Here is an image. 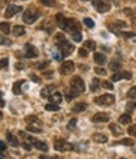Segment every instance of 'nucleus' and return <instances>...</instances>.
<instances>
[{
	"mask_svg": "<svg viewBox=\"0 0 136 159\" xmlns=\"http://www.w3.org/2000/svg\"><path fill=\"white\" fill-rule=\"evenodd\" d=\"M53 89H54V86H47V87H44L42 90V92H41L42 97H49L50 96V90H53Z\"/></svg>",
	"mask_w": 136,
	"mask_h": 159,
	"instance_id": "c85d7f7f",
	"label": "nucleus"
},
{
	"mask_svg": "<svg viewBox=\"0 0 136 159\" xmlns=\"http://www.w3.org/2000/svg\"><path fill=\"white\" fill-rule=\"evenodd\" d=\"M13 34L15 37H22V35L25 34V28L23 25H15L13 28Z\"/></svg>",
	"mask_w": 136,
	"mask_h": 159,
	"instance_id": "a211bd4d",
	"label": "nucleus"
},
{
	"mask_svg": "<svg viewBox=\"0 0 136 159\" xmlns=\"http://www.w3.org/2000/svg\"><path fill=\"white\" fill-rule=\"evenodd\" d=\"M29 131H32V133H42V129L41 128H37V126H34V125H28V128H27Z\"/></svg>",
	"mask_w": 136,
	"mask_h": 159,
	"instance_id": "58836bf2",
	"label": "nucleus"
},
{
	"mask_svg": "<svg viewBox=\"0 0 136 159\" xmlns=\"http://www.w3.org/2000/svg\"><path fill=\"white\" fill-rule=\"evenodd\" d=\"M46 110L47 111H59V105H57V104H47L46 105Z\"/></svg>",
	"mask_w": 136,
	"mask_h": 159,
	"instance_id": "c756f323",
	"label": "nucleus"
},
{
	"mask_svg": "<svg viewBox=\"0 0 136 159\" xmlns=\"http://www.w3.org/2000/svg\"><path fill=\"white\" fill-rule=\"evenodd\" d=\"M48 65H49V61H44L43 63H41V65H38L37 67H38V68H39V70H44V68H46V67H47Z\"/></svg>",
	"mask_w": 136,
	"mask_h": 159,
	"instance_id": "8fccbe9b",
	"label": "nucleus"
},
{
	"mask_svg": "<svg viewBox=\"0 0 136 159\" xmlns=\"http://www.w3.org/2000/svg\"><path fill=\"white\" fill-rule=\"evenodd\" d=\"M24 56L27 58H35V57H38V49L34 46H32V44H27L25 46Z\"/></svg>",
	"mask_w": 136,
	"mask_h": 159,
	"instance_id": "f8f14e48",
	"label": "nucleus"
},
{
	"mask_svg": "<svg viewBox=\"0 0 136 159\" xmlns=\"http://www.w3.org/2000/svg\"><path fill=\"white\" fill-rule=\"evenodd\" d=\"M23 148H24V149H27V150H30V148H32V147H30L28 143H23Z\"/></svg>",
	"mask_w": 136,
	"mask_h": 159,
	"instance_id": "864d4df0",
	"label": "nucleus"
},
{
	"mask_svg": "<svg viewBox=\"0 0 136 159\" xmlns=\"http://www.w3.org/2000/svg\"><path fill=\"white\" fill-rule=\"evenodd\" d=\"M94 72H96L97 75H100V76H106V75H107V71L103 70L102 67H96V68H94Z\"/></svg>",
	"mask_w": 136,
	"mask_h": 159,
	"instance_id": "4c0bfd02",
	"label": "nucleus"
},
{
	"mask_svg": "<svg viewBox=\"0 0 136 159\" xmlns=\"http://www.w3.org/2000/svg\"><path fill=\"white\" fill-rule=\"evenodd\" d=\"M53 58H54V59H57V61H62V58H63V56H62L61 51H57V52H53Z\"/></svg>",
	"mask_w": 136,
	"mask_h": 159,
	"instance_id": "ea45409f",
	"label": "nucleus"
},
{
	"mask_svg": "<svg viewBox=\"0 0 136 159\" xmlns=\"http://www.w3.org/2000/svg\"><path fill=\"white\" fill-rule=\"evenodd\" d=\"M33 145H34L37 149L42 150V152H47V150H48V145H47L44 142H41V140H35V142L33 143Z\"/></svg>",
	"mask_w": 136,
	"mask_h": 159,
	"instance_id": "5701e85b",
	"label": "nucleus"
},
{
	"mask_svg": "<svg viewBox=\"0 0 136 159\" xmlns=\"http://www.w3.org/2000/svg\"><path fill=\"white\" fill-rule=\"evenodd\" d=\"M92 121L93 123H107L110 121V116L105 112H97L92 116Z\"/></svg>",
	"mask_w": 136,
	"mask_h": 159,
	"instance_id": "9b49d317",
	"label": "nucleus"
},
{
	"mask_svg": "<svg viewBox=\"0 0 136 159\" xmlns=\"http://www.w3.org/2000/svg\"><path fill=\"white\" fill-rule=\"evenodd\" d=\"M102 87H103V89L112 90V89H113V85H112L111 82H108V81H105V82H102Z\"/></svg>",
	"mask_w": 136,
	"mask_h": 159,
	"instance_id": "49530a36",
	"label": "nucleus"
},
{
	"mask_svg": "<svg viewBox=\"0 0 136 159\" xmlns=\"http://www.w3.org/2000/svg\"><path fill=\"white\" fill-rule=\"evenodd\" d=\"M76 96H78V92H77V90L72 89L69 91H66V98H67V100H72V98L76 97Z\"/></svg>",
	"mask_w": 136,
	"mask_h": 159,
	"instance_id": "cd10ccee",
	"label": "nucleus"
},
{
	"mask_svg": "<svg viewBox=\"0 0 136 159\" xmlns=\"http://www.w3.org/2000/svg\"><path fill=\"white\" fill-rule=\"evenodd\" d=\"M22 10H23V8H22V7H19V5H9V7L7 8L5 13H4V16H5L7 19H9V18L16 15L18 13H20Z\"/></svg>",
	"mask_w": 136,
	"mask_h": 159,
	"instance_id": "1a4fd4ad",
	"label": "nucleus"
},
{
	"mask_svg": "<svg viewBox=\"0 0 136 159\" xmlns=\"http://www.w3.org/2000/svg\"><path fill=\"white\" fill-rule=\"evenodd\" d=\"M115 25L116 27H120V28H125L126 27V23L125 22H121V20H116L115 22Z\"/></svg>",
	"mask_w": 136,
	"mask_h": 159,
	"instance_id": "09e8293b",
	"label": "nucleus"
},
{
	"mask_svg": "<svg viewBox=\"0 0 136 159\" xmlns=\"http://www.w3.org/2000/svg\"><path fill=\"white\" fill-rule=\"evenodd\" d=\"M73 71H74V63H73L72 61H66V62H63L62 66H61V68H59V72H61V75H63V76L71 75Z\"/></svg>",
	"mask_w": 136,
	"mask_h": 159,
	"instance_id": "6e6552de",
	"label": "nucleus"
},
{
	"mask_svg": "<svg viewBox=\"0 0 136 159\" xmlns=\"http://www.w3.org/2000/svg\"><path fill=\"white\" fill-rule=\"evenodd\" d=\"M30 78L33 80L35 84H39V82H41V77H38V76H35V75H30Z\"/></svg>",
	"mask_w": 136,
	"mask_h": 159,
	"instance_id": "3c124183",
	"label": "nucleus"
},
{
	"mask_svg": "<svg viewBox=\"0 0 136 159\" xmlns=\"http://www.w3.org/2000/svg\"><path fill=\"white\" fill-rule=\"evenodd\" d=\"M76 123H77V120H76V119H72V120H71V123H69V128H73Z\"/></svg>",
	"mask_w": 136,
	"mask_h": 159,
	"instance_id": "5fc2aeb1",
	"label": "nucleus"
},
{
	"mask_svg": "<svg viewBox=\"0 0 136 159\" xmlns=\"http://www.w3.org/2000/svg\"><path fill=\"white\" fill-rule=\"evenodd\" d=\"M124 13H125L127 16H132V15H135L134 9H131V8H125V9H124Z\"/></svg>",
	"mask_w": 136,
	"mask_h": 159,
	"instance_id": "c03bdc74",
	"label": "nucleus"
},
{
	"mask_svg": "<svg viewBox=\"0 0 136 159\" xmlns=\"http://www.w3.org/2000/svg\"><path fill=\"white\" fill-rule=\"evenodd\" d=\"M78 53H80V56L81 57H87V54H88V51H86V48H80L78 49Z\"/></svg>",
	"mask_w": 136,
	"mask_h": 159,
	"instance_id": "de8ad7c7",
	"label": "nucleus"
},
{
	"mask_svg": "<svg viewBox=\"0 0 136 159\" xmlns=\"http://www.w3.org/2000/svg\"><path fill=\"white\" fill-rule=\"evenodd\" d=\"M127 97H130V98H136V86L132 87V89L127 92Z\"/></svg>",
	"mask_w": 136,
	"mask_h": 159,
	"instance_id": "a19ab883",
	"label": "nucleus"
},
{
	"mask_svg": "<svg viewBox=\"0 0 136 159\" xmlns=\"http://www.w3.org/2000/svg\"><path fill=\"white\" fill-rule=\"evenodd\" d=\"M64 30L69 32L71 34H74V33H81L82 28H81V24L74 20L72 18H66V23H64Z\"/></svg>",
	"mask_w": 136,
	"mask_h": 159,
	"instance_id": "f257e3e1",
	"label": "nucleus"
},
{
	"mask_svg": "<svg viewBox=\"0 0 136 159\" xmlns=\"http://www.w3.org/2000/svg\"><path fill=\"white\" fill-rule=\"evenodd\" d=\"M127 131H129V134H130V135H132V136H135V138H136V125L130 126Z\"/></svg>",
	"mask_w": 136,
	"mask_h": 159,
	"instance_id": "a18cd8bd",
	"label": "nucleus"
},
{
	"mask_svg": "<svg viewBox=\"0 0 136 159\" xmlns=\"http://www.w3.org/2000/svg\"><path fill=\"white\" fill-rule=\"evenodd\" d=\"M93 59H94V62H96L97 65H99V66H103V65L107 62L106 56H105V54H102V53H94Z\"/></svg>",
	"mask_w": 136,
	"mask_h": 159,
	"instance_id": "ddd939ff",
	"label": "nucleus"
},
{
	"mask_svg": "<svg viewBox=\"0 0 136 159\" xmlns=\"http://www.w3.org/2000/svg\"><path fill=\"white\" fill-rule=\"evenodd\" d=\"M55 23H57L58 27L63 29V28H64V23H66L64 15H63V14H57V15H55Z\"/></svg>",
	"mask_w": 136,
	"mask_h": 159,
	"instance_id": "aec40b11",
	"label": "nucleus"
},
{
	"mask_svg": "<svg viewBox=\"0 0 136 159\" xmlns=\"http://www.w3.org/2000/svg\"><path fill=\"white\" fill-rule=\"evenodd\" d=\"M83 23H85V25H86L87 28H93V27H94V22L92 20L91 18H85V19H83Z\"/></svg>",
	"mask_w": 136,
	"mask_h": 159,
	"instance_id": "72a5a7b5",
	"label": "nucleus"
},
{
	"mask_svg": "<svg viewBox=\"0 0 136 159\" xmlns=\"http://www.w3.org/2000/svg\"><path fill=\"white\" fill-rule=\"evenodd\" d=\"M15 67H16V68H19V70H20V68H23L24 66H23L22 63H18V65H15Z\"/></svg>",
	"mask_w": 136,
	"mask_h": 159,
	"instance_id": "4d7b16f0",
	"label": "nucleus"
},
{
	"mask_svg": "<svg viewBox=\"0 0 136 159\" xmlns=\"http://www.w3.org/2000/svg\"><path fill=\"white\" fill-rule=\"evenodd\" d=\"M135 109H136V101H130V102L127 104V106H126V110H127L129 112L134 111Z\"/></svg>",
	"mask_w": 136,
	"mask_h": 159,
	"instance_id": "e433bc0d",
	"label": "nucleus"
},
{
	"mask_svg": "<svg viewBox=\"0 0 136 159\" xmlns=\"http://www.w3.org/2000/svg\"><path fill=\"white\" fill-rule=\"evenodd\" d=\"M121 66H122V63L119 61V59H113V61H111L110 65H108L111 71H119L121 68Z\"/></svg>",
	"mask_w": 136,
	"mask_h": 159,
	"instance_id": "412c9836",
	"label": "nucleus"
},
{
	"mask_svg": "<svg viewBox=\"0 0 136 159\" xmlns=\"http://www.w3.org/2000/svg\"><path fill=\"white\" fill-rule=\"evenodd\" d=\"M7 140L9 142V144L11 145V147H14V148H18L19 145V140L16 139V136L14 135V134H11V133H7Z\"/></svg>",
	"mask_w": 136,
	"mask_h": 159,
	"instance_id": "2eb2a0df",
	"label": "nucleus"
},
{
	"mask_svg": "<svg viewBox=\"0 0 136 159\" xmlns=\"http://www.w3.org/2000/svg\"><path fill=\"white\" fill-rule=\"evenodd\" d=\"M5 102H4V98H3V92L0 91V107H4Z\"/></svg>",
	"mask_w": 136,
	"mask_h": 159,
	"instance_id": "603ef678",
	"label": "nucleus"
},
{
	"mask_svg": "<svg viewBox=\"0 0 136 159\" xmlns=\"http://www.w3.org/2000/svg\"><path fill=\"white\" fill-rule=\"evenodd\" d=\"M110 130L112 131V134L115 135V136H117V135H121L122 133H124V130L117 125V124H111L110 125Z\"/></svg>",
	"mask_w": 136,
	"mask_h": 159,
	"instance_id": "4be33fe9",
	"label": "nucleus"
},
{
	"mask_svg": "<svg viewBox=\"0 0 136 159\" xmlns=\"http://www.w3.org/2000/svg\"><path fill=\"white\" fill-rule=\"evenodd\" d=\"M57 46H58V48H59V51H61V53H62L63 57H67V56L72 54L73 51H74V46H73L71 42H68L67 39H64V41L59 42Z\"/></svg>",
	"mask_w": 136,
	"mask_h": 159,
	"instance_id": "20e7f679",
	"label": "nucleus"
},
{
	"mask_svg": "<svg viewBox=\"0 0 136 159\" xmlns=\"http://www.w3.org/2000/svg\"><path fill=\"white\" fill-rule=\"evenodd\" d=\"M82 2H88V0H82Z\"/></svg>",
	"mask_w": 136,
	"mask_h": 159,
	"instance_id": "13d9d810",
	"label": "nucleus"
},
{
	"mask_svg": "<svg viewBox=\"0 0 136 159\" xmlns=\"http://www.w3.org/2000/svg\"><path fill=\"white\" fill-rule=\"evenodd\" d=\"M71 86H72V89L80 91V92H83L86 90V84L80 76H74L71 80Z\"/></svg>",
	"mask_w": 136,
	"mask_h": 159,
	"instance_id": "423d86ee",
	"label": "nucleus"
},
{
	"mask_svg": "<svg viewBox=\"0 0 136 159\" xmlns=\"http://www.w3.org/2000/svg\"><path fill=\"white\" fill-rule=\"evenodd\" d=\"M0 159H3V157H2V155H0Z\"/></svg>",
	"mask_w": 136,
	"mask_h": 159,
	"instance_id": "bf43d9fd",
	"label": "nucleus"
},
{
	"mask_svg": "<svg viewBox=\"0 0 136 159\" xmlns=\"http://www.w3.org/2000/svg\"><path fill=\"white\" fill-rule=\"evenodd\" d=\"M99 87H100V80L99 78H93L92 84H91V91H96Z\"/></svg>",
	"mask_w": 136,
	"mask_h": 159,
	"instance_id": "2f4dec72",
	"label": "nucleus"
},
{
	"mask_svg": "<svg viewBox=\"0 0 136 159\" xmlns=\"http://www.w3.org/2000/svg\"><path fill=\"white\" fill-rule=\"evenodd\" d=\"M8 63H9V59H8V58H3V59H0V70L4 68V67H7V66H8Z\"/></svg>",
	"mask_w": 136,
	"mask_h": 159,
	"instance_id": "37998d69",
	"label": "nucleus"
},
{
	"mask_svg": "<svg viewBox=\"0 0 136 159\" xmlns=\"http://www.w3.org/2000/svg\"><path fill=\"white\" fill-rule=\"evenodd\" d=\"M92 140L96 142V143L103 144V143L108 142V138H107V135H103V134H93L92 135Z\"/></svg>",
	"mask_w": 136,
	"mask_h": 159,
	"instance_id": "4468645a",
	"label": "nucleus"
},
{
	"mask_svg": "<svg viewBox=\"0 0 136 159\" xmlns=\"http://www.w3.org/2000/svg\"><path fill=\"white\" fill-rule=\"evenodd\" d=\"M41 16V13L38 11L37 9H27L24 13H23V22L25 24H33L38 18Z\"/></svg>",
	"mask_w": 136,
	"mask_h": 159,
	"instance_id": "f03ea898",
	"label": "nucleus"
},
{
	"mask_svg": "<svg viewBox=\"0 0 136 159\" xmlns=\"http://www.w3.org/2000/svg\"><path fill=\"white\" fill-rule=\"evenodd\" d=\"M39 2L44 7H54L57 4V0H39Z\"/></svg>",
	"mask_w": 136,
	"mask_h": 159,
	"instance_id": "473e14b6",
	"label": "nucleus"
},
{
	"mask_svg": "<svg viewBox=\"0 0 136 159\" xmlns=\"http://www.w3.org/2000/svg\"><path fill=\"white\" fill-rule=\"evenodd\" d=\"M72 38H73L74 42H81L82 41V34L81 33H74V34H72Z\"/></svg>",
	"mask_w": 136,
	"mask_h": 159,
	"instance_id": "79ce46f5",
	"label": "nucleus"
},
{
	"mask_svg": "<svg viewBox=\"0 0 136 159\" xmlns=\"http://www.w3.org/2000/svg\"><path fill=\"white\" fill-rule=\"evenodd\" d=\"M121 159H124V158H121Z\"/></svg>",
	"mask_w": 136,
	"mask_h": 159,
	"instance_id": "052dcab7",
	"label": "nucleus"
},
{
	"mask_svg": "<svg viewBox=\"0 0 136 159\" xmlns=\"http://www.w3.org/2000/svg\"><path fill=\"white\" fill-rule=\"evenodd\" d=\"M86 109H87V104H85V102H78L77 105L73 106L72 111H73V112H82V111H85Z\"/></svg>",
	"mask_w": 136,
	"mask_h": 159,
	"instance_id": "b1692460",
	"label": "nucleus"
},
{
	"mask_svg": "<svg viewBox=\"0 0 136 159\" xmlns=\"http://www.w3.org/2000/svg\"><path fill=\"white\" fill-rule=\"evenodd\" d=\"M132 121V119H131V116L129 115V114H124V115H121L120 117H119V123L121 124V125H127V124H130Z\"/></svg>",
	"mask_w": 136,
	"mask_h": 159,
	"instance_id": "6ab92c4d",
	"label": "nucleus"
},
{
	"mask_svg": "<svg viewBox=\"0 0 136 159\" xmlns=\"http://www.w3.org/2000/svg\"><path fill=\"white\" fill-rule=\"evenodd\" d=\"M94 102L100 106H111L115 104V96L111 93H105L94 98Z\"/></svg>",
	"mask_w": 136,
	"mask_h": 159,
	"instance_id": "7ed1b4c3",
	"label": "nucleus"
},
{
	"mask_svg": "<svg viewBox=\"0 0 136 159\" xmlns=\"http://www.w3.org/2000/svg\"><path fill=\"white\" fill-rule=\"evenodd\" d=\"M49 101H50L52 104H57V105H59V104L62 102V93L55 91L54 93H52V95L49 96Z\"/></svg>",
	"mask_w": 136,
	"mask_h": 159,
	"instance_id": "dca6fc26",
	"label": "nucleus"
},
{
	"mask_svg": "<svg viewBox=\"0 0 136 159\" xmlns=\"http://www.w3.org/2000/svg\"><path fill=\"white\" fill-rule=\"evenodd\" d=\"M132 77V75L130 72H126V71H117L115 75H112L111 77V81H120V80L125 78V80H130Z\"/></svg>",
	"mask_w": 136,
	"mask_h": 159,
	"instance_id": "9d476101",
	"label": "nucleus"
},
{
	"mask_svg": "<svg viewBox=\"0 0 136 159\" xmlns=\"http://www.w3.org/2000/svg\"><path fill=\"white\" fill-rule=\"evenodd\" d=\"M10 44H11V41H10V39L0 34V46H10Z\"/></svg>",
	"mask_w": 136,
	"mask_h": 159,
	"instance_id": "7c9ffc66",
	"label": "nucleus"
},
{
	"mask_svg": "<svg viewBox=\"0 0 136 159\" xmlns=\"http://www.w3.org/2000/svg\"><path fill=\"white\" fill-rule=\"evenodd\" d=\"M83 48H86L87 51H94V48H96V43H94V41H91V39H88V41H85V43H83Z\"/></svg>",
	"mask_w": 136,
	"mask_h": 159,
	"instance_id": "a878e982",
	"label": "nucleus"
},
{
	"mask_svg": "<svg viewBox=\"0 0 136 159\" xmlns=\"http://www.w3.org/2000/svg\"><path fill=\"white\" fill-rule=\"evenodd\" d=\"M0 32L4 33V34H9L11 30H10V24L7 23V22H3L0 23Z\"/></svg>",
	"mask_w": 136,
	"mask_h": 159,
	"instance_id": "393cba45",
	"label": "nucleus"
},
{
	"mask_svg": "<svg viewBox=\"0 0 136 159\" xmlns=\"http://www.w3.org/2000/svg\"><path fill=\"white\" fill-rule=\"evenodd\" d=\"M54 39H55V44H58L59 42L64 41L66 37H64V34H62V33H57V34H55V37H54Z\"/></svg>",
	"mask_w": 136,
	"mask_h": 159,
	"instance_id": "c9c22d12",
	"label": "nucleus"
},
{
	"mask_svg": "<svg viewBox=\"0 0 136 159\" xmlns=\"http://www.w3.org/2000/svg\"><path fill=\"white\" fill-rule=\"evenodd\" d=\"M121 35H122L125 39H127V41L132 39L134 42H136V34H135V33H132V32H122V33H121Z\"/></svg>",
	"mask_w": 136,
	"mask_h": 159,
	"instance_id": "bb28decb",
	"label": "nucleus"
},
{
	"mask_svg": "<svg viewBox=\"0 0 136 159\" xmlns=\"http://www.w3.org/2000/svg\"><path fill=\"white\" fill-rule=\"evenodd\" d=\"M54 149L57 152H68V150H73L74 147L71 143L63 140V139H58V140L54 142Z\"/></svg>",
	"mask_w": 136,
	"mask_h": 159,
	"instance_id": "39448f33",
	"label": "nucleus"
},
{
	"mask_svg": "<svg viewBox=\"0 0 136 159\" xmlns=\"http://www.w3.org/2000/svg\"><path fill=\"white\" fill-rule=\"evenodd\" d=\"M93 7L96 8V10L99 11V13H106L111 9V4L105 2V0H93L92 2Z\"/></svg>",
	"mask_w": 136,
	"mask_h": 159,
	"instance_id": "0eeeda50",
	"label": "nucleus"
},
{
	"mask_svg": "<svg viewBox=\"0 0 136 159\" xmlns=\"http://www.w3.org/2000/svg\"><path fill=\"white\" fill-rule=\"evenodd\" d=\"M5 148H7L5 144H4L3 142H0V150H5Z\"/></svg>",
	"mask_w": 136,
	"mask_h": 159,
	"instance_id": "6e6d98bb",
	"label": "nucleus"
},
{
	"mask_svg": "<svg viewBox=\"0 0 136 159\" xmlns=\"http://www.w3.org/2000/svg\"><path fill=\"white\" fill-rule=\"evenodd\" d=\"M24 84V80H20V81H16V82H14V85H13V93H15V95H20L22 93V85Z\"/></svg>",
	"mask_w": 136,
	"mask_h": 159,
	"instance_id": "f3484780",
	"label": "nucleus"
},
{
	"mask_svg": "<svg viewBox=\"0 0 136 159\" xmlns=\"http://www.w3.org/2000/svg\"><path fill=\"white\" fill-rule=\"evenodd\" d=\"M119 144H122V145H129V147H132L135 144V142L132 139H122L121 142H119Z\"/></svg>",
	"mask_w": 136,
	"mask_h": 159,
	"instance_id": "f704fd0d",
	"label": "nucleus"
}]
</instances>
